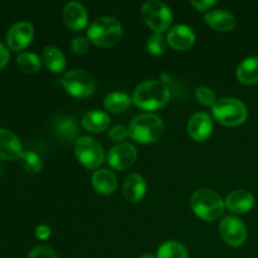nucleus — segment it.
I'll list each match as a JSON object with an SVG mask.
<instances>
[{"label": "nucleus", "mask_w": 258, "mask_h": 258, "mask_svg": "<svg viewBox=\"0 0 258 258\" xmlns=\"http://www.w3.org/2000/svg\"><path fill=\"white\" fill-rule=\"evenodd\" d=\"M170 90L159 80H148L138 86L134 91L133 102L146 111H155L168 105Z\"/></svg>", "instance_id": "obj_1"}, {"label": "nucleus", "mask_w": 258, "mask_h": 258, "mask_svg": "<svg viewBox=\"0 0 258 258\" xmlns=\"http://www.w3.org/2000/svg\"><path fill=\"white\" fill-rule=\"evenodd\" d=\"M190 208L197 217L203 221L212 222L223 214L226 204L217 191L203 188L191 194Z\"/></svg>", "instance_id": "obj_2"}, {"label": "nucleus", "mask_w": 258, "mask_h": 258, "mask_svg": "<svg viewBox=\"0 0 258 258\" xmlns=\"http://www.w3.org/2000/svg\"><path fill=\"white\" fill-rule=\"evenodd\" d=\"M87 38L97 47H113L122 38V27L115 18H97L91 23L87 30Z\"/></svg>", "instance_id": "obj_3"}, {"label": "nucleus", "mask_w": 258, "mask_h": 258, "mask_svg": "<svg viewBox=\"0 0 258 258\" xmlns=\"http://www.w3.org/2000/svg\"><path fill=\"white\" fill-rule=\"evenodd\" d=\"M164 123L154 113L138 115L128 125V136L140 144H153L161 138Z\"/></svg>", "instance_id": "obj_4"}, {"label": "nucleus", "mask_w": 258, "mask_h": 258, "mask_svg": "<svg viewBox=\"0 0 258 258\" xmlns=\"http://www.w3.org/2000/svg\"><path fill=\"white\" fill-rule=\"evenodd\" d=\"M212 112L219 123L228 127L242 125L248 116L244 103L232 97L217 100V102L212 106Z\"/></svg>", "instance_id": "obj_5"}, {"label": "nucleus", "mask_w": 258, "mask_h": 258, "mask_svg": "<svg viewBox=\"0 0 258 258\" xmlns=\"http://www.w3.org/2000/svg\"><path fill=\"white\" fill-rule=\"evenodd\" d=\"M75 153L78 161L87 169L100 168L105 160L102 145L90 136H82L76 140Z\"/></svg>", "instance_id": "obj_6"}, {"label": "nucleus", "mask_w": 258, "mask_h": 258, "mask_svg": "<svg viewBox=\"0 0 258 258\" xmlns=\"http://www.w3.org/2000/svg\"><path fill=\"white\" fill-rule=\"evenodd\" d=\"M144 22L155 33H161L170 27L173 22V13L170 8L161 2L151 0L145 3L141 8Z\"/></svg>", "instance_id": "obj_7"}, {"label": "nucleus", "mask_w": 258, "mask_h": 258, "mask_svg": "<svg viewBox=\"0 0 258 258\" xmlns=\"http://www.w3.org/2000/svg\"><path fill=\"white\" fill-rule=\"evenodd\" d=\"M62 86L67 93L77 98L90 97L95 93L96 83L92 76L82 70H72L62 77Z\"/></svg>", "instance_id": "obj_8"}, {"label": "nucleus", "mask_w": 258, "mask_h": 258, "mask_svg": "<svg viewBox=\"0 0 258 258\" xmlns=\"http://www.w3.org/2000/svg\"><path fill=\"white\" fill-rule=\"evenodd\" d=\"M219 233L223 241L232 247H239L246 242L247 228L243 222L233 216L222 219L219 224Z\"/></svg>", "instance_id": "obj_9"}, {"label": "nucleus", "mask_w": 258, "mask_h": 258, "mask_svg": "<svg viewBox=\"0 0 258 258\" xmlns=\"http://www.w3.org/2000/svg\"><path fill=\"white\" fill-rule=\"evenodd\" d=\"M138 158V150L134 145L127 143L118 144L113 146L108 153L107 161L111 168L116 170H126L136 161Z\"/></svg>", "instance_id": "obj_10"}, {"label": "nucleus", "mask_w": 258, "mask_h": 258, "mask_svg": "<svg viewBox=\"0 0 258 258\" xmlns=\"http://www.w3.org/2000/svg\"><path fill=\"white\" fill-rule=\"evenodd\" d=\"M34 37L33 25L28 22L13 24L7 33V43L13 50H22L32 43Z\"/></svg>", "instance_id": "obj_11"}, {"label": "nucleus", "mask_w": 258, "mask_h": 258, "mask_svg": "<svg viewBox=\"0 0 258 258\" xmlns=\"http://www.w3.org/2000/svg\"><path fill=\"white\" fill-rule=\"evenodd\" d=\"M63 20L70 29L80 32L87 27V10L78 2L67 3L64 9H63Z\"/></svg>", "instance_id": "obj_12"}, {"label": "nucleus", "mask_w": 258, "mask_h": 258, "mask_svg": "<svg viewBox=\"0 0 258 258\" xmlns=\"http://www.w3.org/2000/svg\"><path fill=\"white\" fill-rule=\"evenodd\" d=\"M166 42L173 49L185 50L189 49L196 42V34L188 25L179 24L170 28L166 35Z\"/></svg>", "instance_id": "obj_13"}, {"label": "nucleus", "mask_w": 258, "mask_h": 258, "mask_svg": "<svg viewBox=\"0 0 258 258\" xmlns=\"http://www.w3.org/2000/svg\"><path fill=\"white\" fill-rule=\"evenodd\" d=\"M213 122L208 113L197 112L189 118L188 134L193 140L204 141L212 135Z\"/></svg>", "instance_id": "obj_14"}, {"label": "nucleus", "mask_w": 258, "mask_h": 258, "mask_svg": "<svg viewBox=\"0 0 258 258\" xmlns=\"http://www.w3.org/2000/svg\"><path fill=\"white\" fill-rule=\"evenodd\" d=\"M23 154L22 144L17 135L9 130L0 128V158L4 160H15Z\"/></svg>", "instance_id": "obj_15"}, {"label": "nucleus", "mask_w": 258, "mask_h": 258, "mask_svg": "<svg viewBox=\"0 0 258 258\" xmlns=\"http://www.w3.org/2000/svg\"><path fill=\"white\" fill-rule=\"evenodd\" d=\"M224 204H226V208H228L233 213L244 214L252 209L254 204V198L249 191L244 190V189H237L228 194Z\"/></svg>", "instance_id": "obj_16"}, {"label": "nucleus", "mask_w": 258, "mask_h": 258, "mask_svg": "<svg viewBox=\"0 0 258 258\" xmlns=\"http://www.w3.org/2000/svg\"><path fill=\"white\" fill-rule=\"evenodd\" d=\"M123 197L127 202L138 203L146 193V181L140 174H130L123 181Z\"/></svg>", "instance_id": "obj_17"}, {"label": "nucleus", "mask_w": 258, "mask_h": 258, "mask_svg": "<svg viewBox=\"0 0 258 258\" xmlns=\"http://www.w3.org/2000/svg\"><path fill=\"white\" fill-rule=\"evenodd\" d=\"M204 19L209 27L218 32H231L237 24L234 15L223 9L212 10V12L207 13Z\"/></svg>", "instance_id": "obj_18"}, {"label": "nucleus", "mask_w": 258, "mask_h": 258, "mask_svg": "<svg viewBox=\"0 0 258 258\" xmlns=\"http://www.w3.org/2000/svg\"><path fill=\"white\" fill-rule=\"evenodd\" d=\"M53 128L57 138L64 143H71L78 135V123L72 116L60 115L55 117Z\"/></svg>", "instance_id": "obj_19"}, {"label": "nucleus", "mask_w": 258, "mask_h": 258, "mask_svg": "<svg viewBox=\"0 0 258 258\" xmlns=\"http://www.w3.org/2000/svg\"><path fill=\"white\" fill-rule=\"evenodd\" d=\"M92 184L97 193L102 196H110L117 188V178L112 171L107 169H100L93 173Z\"/></svg>", "instance_id": "obj_20"}, {"label": "nucleus", "mask_w": 258, "mask_h": 258, "mask_svg": "<svg viewBox=\"0 0 258 258\" xmlns=\"http://www.w3.org/2000/svg\"><path fill=\"white\" fill-rule=\"evenodd\" d=\"M237 78L247 86L258 83V57H248L242 60L237 67Z\"/></svg>", "instance_id": "obj_21"}, {"label": "nucleus", "mask_w": 258, "mask_h": 258, "mask_svg": "<svg viewBox=\"0 0 258 258\" xmlns=\"http://www.w3.org/2000/svg\"><path fill=\"white\" fill-rule=\"evenodd\" d=\"M110 116L100 110L90 111L82 118V126L91 133H102L110 126Z\"/></svg>", "instance_id": "obj_22"}, {"label": "nucleus", "mask_w": 258, "mask_h": 258, "mask_svg": "<svg viewBox=\"0 0 258 258\" xmlns=\"http://www.w3.org/2000/svg\"><path fill=\"white\" fill-rule=\"evenodd\" d=\"M43 62H44L45 67L53 73L63 72L66 64H67L63 52L59 48L54 47V45H48V47L44 48V50H43Z\"/></svg>", "instance_id": "obj_23"}, {"label": "nucleus", "mask_w": 258, "mask_h": 258, "mask_svg": "<svg viewBox=\"0 0 258 258\" xmlns=\"http://www.w3.org/2000/svg\"><path fill=\"white\" fill-rule=\"evenodd\" d=\"M131 102H133V98H130V96L125 92L108 93L103 100L106 110L113 113L123 112L130 106Z\"/></svg>", "instance_id": "obj_24"}, {"label": "nucleus", "mask_w": 258, "mask_h": 258, "mask_svg": "<svg viewBox=\"0 0 258 258\" xmlns=\"http://www.w3.org/2000/svg\"><path fill=\"white\" fill-rule=\"evenodd\" d=\"M158 258H189L185 247L176 241H166L159 247Z\"/></svg>", "instance_id": "obj_25"}, {"label": "nucleus", "mask_w": 258, "mask_h": 258, "mask_svg": "<svg viewBox=\"0 0 258 258\" xmlns=\"http://www.w3.org/2000/svg\"><path fill=\"white\" fill-rule=\"evenodd\" d=\"M17 64L25 73H37L40 70V59L35 53H20L17 57Z\"/></svg>", "instance_id": "obj_26"}, {"label": "nucleus", "mask_w": 258, "mask_h": 258, "mask_svg": "<svg viewBox=\"0 0 258 258\" xmlns=\"http://www.w3.org/2000/svg\"><path fill=\"white\" fill-rule=\"evenodd\" d=\"M19 163L22 168L27 170L28 173H39L43 168L42 159L39 158L38 154L33 153V151H23L19 158Z\"/></svg>", "instance_id": "obj_27"}, {"label": "nucleus", "mask_w": 258, "mask_h": 258, "mask_svg": "<svg viewBox=\"0 0 258 258\" xmlns=\"http://www.w3.org/2000/svg\"><path fill=\"white\" fill-rule=\"evenodd\" d=\"M146 49L153 55H161L166 49V42L161 33H155L149 35L146 40Z\"/></svg>", "instance_id": "obj_28"}, {"label": "nucleus", "mask_w": 258, "mask_h": 258, "mask_svg": "<svg viewBox=\"0 0 258 258\" xmlns=\"http://www.w3.org/2000/svg\"><path fill=\"white\" fill-rule=\"evenodd\" d=\"M196 97L199 103L204 106H213L217 102L216 93L208 87H198L196 91Z\"/></svg>", "instance_id": "obj_29"}, {"label": "nucleus", "mask_w": 258, "mask_h": 258, "mask_svg": "<svg viewBox=\"0 0 258 258\" xmlns=\"http://www.w3.org/2000/svg\"><path fill=\"white\" fill-rule=\"evenodd\" d=\"M27 258H58V256L50 247L38 246L29 252Z\"/></svg>", "instance_id": "obj_30"}, {"label": "nucleus", "mask_w": 258, "mask_h": 258, "mask_svg": "<svg viewBox=\"0 0 258 258\" xmlns=\"http://www.w3.org/2000/svg\"><path fill=\"white\" fill-rule=\"evenodd\" d=\"M90 48V40L85 37H76L71 43V49L76 54H85Z\"/></svg>", "instance_id": "obj_31"}, {"label": "nucleus", "mask_w": 258, "mask_h": 258, "mask_svg": "<svg viewBox=\"0 0 258 258\" xmlns=\"http://www.w3.org/2000/svg\"><path fill=\"white\" fill-rule=\"evenodd\" d=\"M108 136L113 141H122L123 139H126L128 136V127H125L122 125L113 126L110 130V133H108Z\"/></svg>", "instance_id": "obj_32"}, {"label": "nucleus", "mask_w": 258, "mask_h": 258, "mask_svg": "<svg viewBox=\"0 0 258 258\" xmlns=\"http://www.w3.org/2000/svg\"><path fill=\"white\" fill-rule=\"evenodd\" d=\"M190 4L193 5L198 12H206V10H208L209 8L213 7V5L216 4V2H214V0H201V2L191 0Z\"/></svg>", "instance_id": "obj_33"}, {"label": "nucleus", "mask_w": 258, "mask_h": 258, "mask_svg": "<svg viewBox=\"0 0 258 258\" xmlns=\"http://www.w3.org/2000/svg\"><path fill=\"white\" fill-rule=\"evenodd\" d=\"M50 234H52V231H50L49 227L45 226V224H40V226H38L37 228H35V237H37L38 239H47L49 238Z\"/></svg>", "instance_id": "obj_34"}, {"label": "nucleus", "mask_w": 258, "mask_h": 258, "mask_svg": "<svg viewBox=\"0 0 258 258\" xmlns=\"http://www.w3.org/2000/svg\"><path fill=\"white\" fill-rule=\"evenodd\" d=\"M9 50L5 47L3 43H0V70H2L4 66H7L8 60H9Z\"/></svg>", "instance_id": "obj_35"}, {"label": "nucleus", "mask_w": 258, "mask_h": 258, "mask_svg": "<svg viewBox=\"0 0 258 258\" xmlns=\"http://www.w3.org/2000/svg\"><path fill=\"white\" fill-rule=\"evenodd\" d=\"M140 258H158V257L154 256V254H151V253H145V254H143Z\"/></svg>", "instance_id": "obj_36"}, {"label": "nucleus", "mask_w": 258, "mask_h": 258, "mask_svg": "<svg viewBox=\"0 0 258 258\" xmlns=\"http://www.w3.org/2000/svg\"><path fill=\"white\" fill-rule=\"evenodd\" d=\"M2 171H3V168H2V164H0V175H2Z\"/></svg>", "instance_id": "obj_37"}]
</instances>
